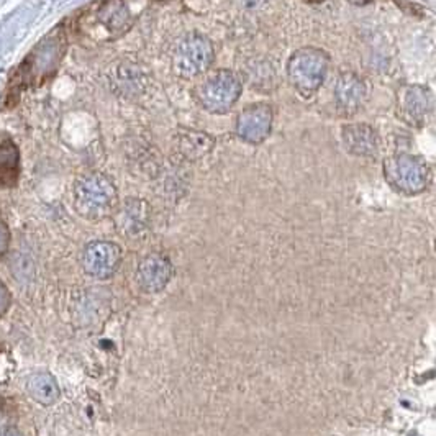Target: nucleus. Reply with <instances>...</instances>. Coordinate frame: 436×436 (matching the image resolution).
<instances>
[{
	"label": "nucleus",
	"instance_id": "obj_16",
	"mask_svg": "<svg viewBox=\"0 0 436 436\" xmlns=\"http://www.w3.org/2000/svg\"><path fill=\"white\" fill-rule=\"evenodd\" d=\"M118 81H120V91L125 92H141L145 89V75L140 73L136 64L133 66H125L120 69L118 73Z\"/></svg>",
	"mask_w": 436,
	"mask_h": 436
},
{
	"label": "nucleus",
	"instance_id": "obj_11",
	"mask_svg": "<svg viewBox=\"0 0 436 436\" xmlns=\"http://www.w3.org/2000/svg\"><path fill=\"white\" fill-rule=\"evenodd\" d=\"M343 143L354 156L371 158L379 151V136L371 125L351 123L343 127Z\"/></svg>",
	"mask_w": 436,
	"mask_h": 436
},
{
	"label": "nucleus",
	"instance_id": "obj_9",
	"mask_svg": "<svg viewBox=\"0 0 436 436\" xmlns=\"http://www.w3.org/2000/svg\"><path fill=\"white\" fill-rule=\"evenodd\" d=\"M399 115L413 127H424L433 112V93L428 87L408 86L399 96Z\"/></svg>",
	"mask_w": 436,
	"mask_h": 436
},
{
	"label": "nucleus",
	"instance_id": "obj_18",
	"mask_svg": "<svg viewBox=\"0 0 436 436\" xmlns=\"http://www.w3.org/2000/svg\"><path fill=\"white\" fill-rule=\"evenodd\" d=\"M12 305V293L3 282H0V315L7 314Z\"/></svg>",
	"mask_w": 436,
	"mask_h": 436
},
{
	"label": "nucleus",
	"instance_id": "obj_10",
	"mask_svg": "<svg viewBox=\"0 0 436 436\" xmlns=\"http://www.w3.org/2000/svg\"><path fill=\"white\" fill-rule=\"evenodd\" d=\"M172 275V264L166 256L149 255L140 262L136 271V280L145 292H161L167 286Z\"/></svg>",
	"mask_w": 436,
	"mask_h": 436
},
{
	"label": "nucleus",
	"instance_id": "obj_14",
	"mask_svg": "<svg viewBox=\"0 0 436 436\" xmlns=\"http://www.w3.org/2000/svg\"><path fill=\"white\" fill-rule=\"evenodd\" d=\"M177 151L187 161H199L213 148V140L207 133L184 131L177 136Z\"/></svg>",
	"mask_w": 436,
	"mask_h": 436
},
{
	"label": "nucleus",
	"instance_id": "obj_2",
	"mask_svg": "<svg viewBox=\"0 0 436 436\" xmlns=\"http://www.w3.org/2000/svg\"><path fill=\"white\" fill-rule=\"evenodd\" d=\"M330 56L318 48H302L291 56L287 64V78L302 97L317 93L327 79Z\"/></svg>",
	"mask_w": 436,
	"mask_h": 436
},
{
	"label": "nucleus",
	"instance_id": "obj_22",
	"mask_svg": "<svg viewBox=\"0 0 436 436\" xmlns=\"http://www.w3.org/2000/svg\"><path fill=\"white\" fill-rule=\"evenodd\" d=\"M307 2H314V3H317V2H323V0H307Z\"/></svg>",
	"mask_w": 436,
	"mask_h": 436
},
{
	"label": "nucleus",
	"instance_id": "obj_4",
	"mask_svg": "<svg viewBox=\"0 0 436 436\" xmlns=\"http://www.w3.org/2000/svg\"><path fill=\"white\" fill-rule=\"evenodd\" d=\"M384 177L392 189L405 195L424 192L428 184V166L413 154H395L384 159Z\"/></svg>",
	"mask_w": 436,
	"mask_h": 436
},
{
	"label": "nucleus",
	"instance_id": "obj_15",
	"mask_svg": "<svg viewBox=\"0 0 436 436\" xmlns=\"http://www.w3.org/2000/svg\"><path fill=\"white\" fill-rule=\"evenodd\" d=\"M20 172V154L12 141L0 145V185L12 187L17 184Z\"/></svg>",
	"mask_w": 436,
	"mask_h": 436
},
{
	"label": "nucleus",
	"instance_id": "obj_20",
	"mask_svg": "<svg viewBox=\"0 0 436 436\" xmlns=\"http://www.w3.org/2000/svg\"><path fill=\"white\" fill-rule=\"evenodd\" d=\"M3 436H24V435H21L17 428H12V426H8V428L3 430Z\"/></svg>",
	"mask_w": 436,
	"mask_h": 436
},
{
	"label": "nucleus",
	"instance_id": "obj_12",
	"mask_svg": "<svg viewBox=\"0 0 436 436\" xmlns=\"http://www.w3.org/2000/svg\"><path fill=\"white\" fill-rule=\"evenodd\" d=\"M364 99H366V84L363 79L353 73H343L338 78L335 89L338 110L343 115L354 113L363 105Z\"/></svg>",
	"mask_w": 436,
	"mask_h": 436
},
{
	"label": "nucleus",
	"instance_id": "obj_19",
	"mask_svg": "<svg viewBox=\"0 0 436 436\" xmlns=\"http://www.w3.org/2000/svg\"><path fill=\"white\" fill-rule=\"evenodd\" d=\"M8 243H10V235H8L7 226L3 224H0V256L7 251Z\"/></svg>",
	"mask_w": 436,
	"mask_h": 436
},
{
	"label": "nucleus",
	"instance_id": "obj_7",
	"mask_svg": "<svg viewBox=\"0 0 436 436\" xmlns=\"http://www.w3.org/2000/svg\"><path fill=\"white\" fill-rule=\"evenodd\" d=\"M122 261V249L112 242H93L82 255L84 271L97 279H109L117 273Z\"/></svg>",
	"mask_w": 436,
	"mask_h": 436
},
{
	"label": "nucleus",
	"instance_id": "obj_5",
	"mask_svg": "<svg viewBox=\"0 0 436 436\" xmlns=\"http://www.w3.org/2000/svg\"><path fill=\"white\" fill-rule=\"evenodd\" d=\"M215 50L210 39L200 33L182 38L174 53V69L181 78H195L210 68Z\"/></svg>",
	"mask_w": 436,
	"mask_h": 436
},
{
	"label": "nucleus",
	"instance_id": "obj_21",
	"mask_svg": "<svg viewBox=\"0 0 436 436\" xmlns=\"http://www.w3.org/2000/svg\"><path fill=\"white\" fill-rule=\"evenodd\" d=\"M348 2L354 3V6H366V3L372 2V0H348Z\"/></svg>",
	"mask_w": 436,
	"mask_h": 436
},
{
	"label": "nucleus",
	"instance_id": "obj_23",
	"mask_svg": "<svg viewBox=\"0 0 436 436\" xmlns=\"http://www.w3.org/2000/svg\"><path fill=\"white\" fill-rule=\"evenodd\" d=\"M410 436H418V435H410Z\"/></svg>",
	"mask_w": 436,
	"mask_h": 436
},
{
	"label": "nucleus",
	"instance_id": "obj_1",
	"mask_svg": "<svg viewBox=\"0 0 436 436\" xmlns=\"http://www.w3.org/2000/svg\"><path fill=\"white\" fill-rule=\"evenodd\" d=\"M74 203L82 217L100 220L117 206V189L110 177L102 172H91L75 182Z\"/></svg>",
	"mask_w": 436,
	"mask_h": 436
},
{
	"label": "nucleus",
	"instance_id": "obj_3",
	"mask_svg": "<svg viewBox=\"0 0 436 436\" xmlns=\"http://www.w3.org/2000/svg\"><path fill=\"white\" fill-rule=\"evenodd\" d=\"M242 79L237 73L228 69H218L208 74L195 87V97L203 109L212 113L228 112L238 97L242 96Z\"/></svg>",
	"mask_w": 436,
	"mask_h": 436
},
{
	"label": "nucleus",
	"instance_id": "obj_13",
	"mask_svg": "<svg viewBox=\"0 0 436 436\" xmlns=\"http://www.w3.org/2000/svg\"><path fill=\"white\" fill-rule=\"evenodd\" d=\"M25 387L30 397L42 405H53L60 399V387L50 372L31 374Z\"/></svg>",
	"mask_w": 436,
	"mask_h": 436
},
{
	"label": "nucleus",
	"instance_id": "obj_8",
	"mask_svg": "<svg viewBox=\"0 0 436 436\" xmlns=\"http://www.w3.org/2000/svg\"><path fill=\"white\" fill-rule=\"evenodd\" d=\"M273 128V109L268 104L246 107L237 118V135L249 145H260Z\"/></svg>",
	"mask_w": 436,
	"mask_h": 436
},
{
	"label": "nucleus",
	"instance_id": "obj_6",
	"mask_svg": "<svg viewBox=\"0 0 436 436\" xmlns=\"http://www.w3.org/2000/svg\"><path fill=\"white\" fill-rule=\"evenodd\" d=\"M81 25L97 26L104 31L107 39H113L127 33L131 26V15L123 0H100L93 6V10L87 13Z\"/></svg>",
	"mask_w": 436,
	"mask_h": 436
},
{
	"label": "nucleus",
	"instance_id": "obj_17",
	"mask_svg": "<svg viewBox=\"0 0 436 436\" xmlns=\"http://www.w3.org/2000/svg\"><path fill=\"white\" fill-rule=\"evenodd\" d=\"M13 367H15V363L12 359L10 349L0 345V384L10 379Z\"/></svg>",
	"mask_w": 436,
	"mask_h": 436
}]
</instances>
